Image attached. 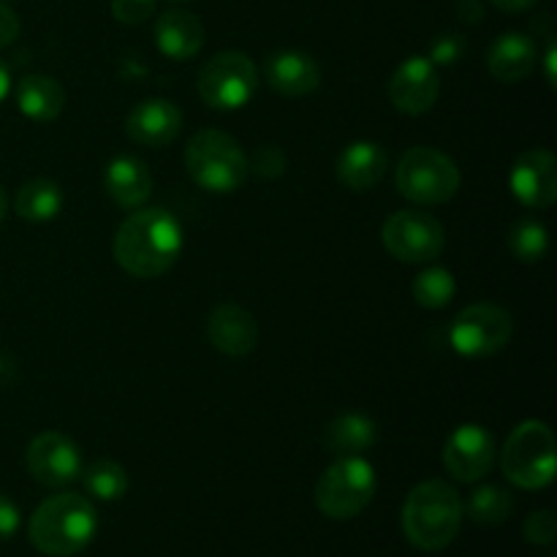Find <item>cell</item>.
Returning a JSON list of instances; mask_svg holds the SVG:
<instances>
[{"mask_svg": "<svg viewBox=\"0 0 557 557\" xmlns=\"http://www.w3.org/2000/svg\"><path fill=\"white\" fill-rule=\"evenodd\" d=\"M185 245L183 226L177 218L161 207L136 210L120 223L114 234V261L134 277L163 275L180 259Z\"/></svg>", "mask_w": 557, "mask_h": 557, "instance_id": "1", "label": "cell"}, {"mask_svg": "<svg viewBox=\"0 0 557 557\" xmlns=\"http://www.w3.org/2000/svg\"><path fill=\"white\" fill-rule=\"evenodd\" d=\"M98 533V511L87 495L58 493L30 517L27 539L47 557H71L90 547Z\"/></svg>", "mask_w": 557, "mask_h": 557, "instance_id": "2", "label": "cell"}, {"mask_svg": "<svg viewBox=\"0 0 557 557\" xmlns=\"http://www.w3.org/2000/svg\"><path fill=\"white\" fill-rule=\"evenodd\" d=\"M460 493L444 479L417 484L403 504V533L422 553H441L462 528Z\"/></svg>", "mask_w": 557, "mask_h": 557, "instance_id": "3", "label": "cell"}, {"mask_svg": "<svg viewBox=\"0 0 557 557\" xmlns=\"http://www.w3.org/2000/svg\"><path fill=\"white\" fill-rule=\"evenodd\" d=\"M185 169L199 188L210 194H234L250 174V161L239 141L226 131L205 128L185 147Z\"/></svg>", "mask_w": 557, "mask_h": 557, "instance_id": "4", "label": "cell"}, {"mask_svg": "<svg viewBox=\"0 0 557 557\" xmlns=\"http://www.w3.org/2000/svg\"><path fill=\"white\" fill-rule=\"evenodd\" d=\"M504 476L520 490H544L557 471L555 433L547 422L528 419L517 424L500 451Z\"/></svg>", "mask_w": 557, "mask_h": 557, "instance_id": "5", "label": "cell"}, {"mask_svg": "<svg viewBox=\"0 0 557 557\" xmlns=\"http://www.w3.org/2000/svg\"><path fill=\"white\" fill-rule=\"evenodd\" d=\"M379 476L362 455L337 457L315 482V506L330 520H354L373 500Z\"/></svg>", "mask_w": 557, "mask_h": 557, "instance_id": "6", "label": "cell"}, {"mask_svg": "<svg viewBox=\"0 0 557 557\" xmlns=\"http://www.w3.org/2000/svg\"><path fill=\"white\" fill-rule=\"evenodd\" d=\"M460 169L435 147H411L400 156L395 185L413 205H444L460 190Z\"/></svg>", "mask_w": 557, "mask_h": 557, "instance_id": "7", "label": "cell"}, {"mask_svg": "<svg viewBox=\"0 0 557 557\" xmlns=\"http://www.w3.org/2000/svg\"><path fill=\"white\" fill-rule=\"evenodd\" d=\"M511 335H515V319L509 310L493 302L468 305L449 326L451 348L466 359H487L504 351Z\"/></svg>", "mask_w": 557, "mask_h": 557, "instance_id": "8", "label": "cell"}, {"mask_svg": "<svg viewBox=\"0 0 557 557\" xmlns=\"http://www.w3.org/2000/svg\"><path fill=\"white\" fill-rule=\"evenodd\" d=\"M259 74L245 52H218L199 71V96L218 112H234L248 107L256 96Z\"/></svg>", "mask_w": 557, "mask_h": 557, "instance_id": "9", "label": "cell"}, {"mask_svg": "<svg viewBox=\"0 0 557 557\" xmlns=\"http://www.w3.org/2000/svg\"><path fill=\"white\" fill-rule=\"evenodd\" d=\"M381 243L403 264H430L444 253L446 232L424 210H397L381 226Z\"/></svg>", "mask_w": 557, "mask_h": 557, "instance_id": "10", "label": "cell"}, {"mask_svg": "<svg viewBox=\"0 0 557 557\" xmlns=\"http://www.w3.org/2000/svg\"><path fill=\"white\" fill-rule=\"evenodd\" d=\"M495 435L482 424H460L444 444V468L462 484H476L495 466Z\"/></svg>", "mask_w": 557, "mask_h": 557, "instance_id": "11", "label": "cell"}, {"mask_svg": "<svg viewBox=\"0 0 557 557\" xmlns=\"http://www.w3.org/2000/svg\"><path fill=\"white\" fill-rule=\"evenodd\" d=\"M25 460L30 476L49 490L69 487L82 473L79 446L69 435L58 433V430H47V433L36 435L27 446Z\"/></svg>", "mask_w": 557, "mask_h": 557, "instance_id": "12", "label": "cell"}, {"mask_svg": "<svg viewBox=\"0 0 557 557\" xmlns=\"http://www.w3.org/2000/svg\"><path fill=\"white\" fill-rule=\"evenodd\" d=\"M509 188L528 210H549L557 199V158L549 150H525L509 172Z\"/></svg>", "mask_w": 557, "mask_h": 557, "instance_id": "13", "label": "cell"}, {"mask_svg": "<svg viewBox=\"0 0 557 557\" xmlns=\"http://www.w3.org/2000/svg\"><path fill=\"white\" fill-rule=\"evenodd\" d=\"M438 69L424 54H413V58L403 60L389 79L392 107L403 114H411V117L430 112L438 101Z\"/></svg>", "mask_w": 557, "mask_h": 557, "instance_id": "14", "label": "cell"}, {"mask_svg": "<svg viewBox=\"0 0 557 557\" xmlns=\"http://www.w3.org/2000/svg\"><path fill=\"white\" fill-rule=\"evenodd\" d=\"M207 341L226 357H248L259 346V324L253 313L234 302H221L207 315Z\"/></svg>", "mask_w": 557, "mask_h": 557, "instance_id": "15", "label": "cell"}, {"mask_svg": "<svg viewBox=\"0 0 557 557\" xmlns=\"http://www.w3.org/2000/svg\"><path fill=\"white\" fill-rule=\"evenodd\" d=\"M180 131H183V112L177 103L166 101V98H147V101L136 103L125 120L128 139L141 147H152V150L172 145Z\"/></svg>", "mask_w": 557, "mask_h": 557, "instance_id": "16", "label": "cell"}, {"mask_svg": "<svg viewBox=\"0 0 557 557\" xmlns=\"http://www.w3.org/2000/svg\"><path fill=\"white\" fill-rule=\"evenodd\" d=\"M386 169H389L386 150L379 141L368 139L351 141L348 147H343L335 163V174L341 180V185H346L354 194H364V190L375 188L384 180Z\"/></svg>", "mask_w": 557, "mask_h": 557, "instance_id": "17", "label": "cell"}, {"mask_svg": "<svg viewBox=\"0 0 557 557\" xmlns=\"http://www.w3.org/2000/svg\"><path fill=\"white\" fill-rule=\"evenodd\" d=\"M264 74L272 90L286 98L310 96L321 85L319 63L308 52H299V49H281V52L270 54Z\"/></svg>", "mask_w": 557, "mask_h": 557, "instance_id": "18", "label": "cell"}, {"mask_svg": "<svg viewBox=\"0 0 557 557\" xmlns=\"http://www.w3.org/2000/svg\"><path fill=\"white\" fill-rule=\"evenodd\" d=\"M103 190L109 199L125 210H136L152 194V174L147 163L136 156H117L103 169Z\"/></svg>", "mask_w": 557, "mask_h": 557, "instance_id": "19", "label": "cell"}, {"mask_svg": "<svg viewBox=\"0 0 557 557\" xmlns=\"http://www.w3.org/2000/svg\"><path fill=\"white\" fill-rule=\"evenodd\" d=\"M539 49L531 36L525 33H504L493 41L487 49V69L504 85H515V82L528 79L536 69Z\"/></svg>", "mask_w": 557, "mask_h": 557, "instance_id": "20", "label": "cell"}, {"mask_svg": "<svg viewBox=\"0 0 557 557\" xmlns=\"http://www.w3.org/2000/svg\"><path fill=\"white\" fill-rule=\"evenodd\" d=\"M156 44L161 49V54L183 63V60L196 58L201 52V47H205V25L190 11L172 9L158 16Z\"/></svg>", "mask_w": 557, "mask_h": 557, "instance_id": "21", "label": "cell"}, {"mask_svg": "<svg viewBox=\"0 0 557 557\" xmlns=\"http://www.w3.org/2000/svg\"><path fill=\"white\" fill-rule=\"evenodd\" d=\"M16 107L33 123H52L65 109V90L47 74H30L16 85Z\"/></svg>", "mask_w": 557, "mask_h": 557, "instance_id": "22", "label": "cell"}, {"mask_svg": "<svg viewBox=\"0 0 557 557\" xmlns=\"http://www.w3.org/2000/svg\"><path fill=\"white\" fill-rule=\"evenodd\" d=\"M379 438L375 422L364 413H341L324 430V446L335 457L364 455Z\"/></svg>", "mask_w": 557, "mask_h": 557, "instance_id": "23", "label": "cell"}, {"mask_svg": "<svg viewBox=\"0 0 557 557\" xmlns=\"http://www.w3.org/2000/svg\"><path fill=\"white\" fill-rule=\"evenodd\" d=\"M14 210L22 221L30 223H47L54 221L63 210V188L54 180L36 177L27 180L20 190H16Z\"/></svg>", "mask_w": 557, "mask_h": 557, "instance_id": "24", "label": "cell"}, {"mask_svg": "<svg viewBox=\"0 0 557 557\" xmlns=\"http://www.w3.org/2000/svg\"><path fill=\"white\" fill-rule=\"evenodd\" d=\"M462 511L476 525H504L515 511V498H511L509 490L498 487V484H482V487L473 490Z\"/></svg>", "mask_w": 557, "mask_h": 557, "instance_id": "25", "label": "cell"}, {"mask_svg": "<svg viewBox=\"0 0 557 557\" xmlns=\"http://www.w3.org/2000/svg\"><path fill=\"white\" fill-rule=\"evenodd\" d=\"M79 476L82 484H85V493L90 495V498L103 500V504L120 500L128 493V473H125L123 466H117V462L112 460L92 462V466H87Z\"/></svg>", "mask_w": 557, "mask_h": 557, "instance_id": "26", "label": "cell"}, {"mask_svg": "<svg viewBox=\"0 0 557 557\" xmlns=\"http://www.w3.org/2000/svg\"><path fill=\"white\" fill-rule=\"evenodd\" d=\"M509 250L522 264H539L549 250V234L539 218H520L509 228Z\"/></svg>", "mask_w": 557, "mask_h": 557, "instance_id": "27", "label": "cell"}, {"mask_svg": "<svg viewBox=\"0 0 557 557\" xmlns=\"http://www.w3.org/2000/svg\"><path fill=\"white\" fill-rule=\"evenodd\" d=\"M411 294L413 299H417L419 308L441 310L455 299L457 281L449 270H444V267H428V270H422L413 277Z\"/></svg>", "mask_w": 557, "mask_h": 557, "instance_id": "28", "label": "cell"}, {"mask_svg": "<svg viewBox=\"0 0 557 557\" xmlns=\"http://www.w3.org/2000/svg\"><path fill=\"white\" fill-rule=\"evenodd\" d=\"M525 539L536 547H553L557 539V515L553 509L533 511L525 520Z\"/></svg>", "mask_w": 557, "mask_h": 557, "instance_id": "29", "label": "cell"}, {"mask_svg": "<svg viewBox=\"0 0 557 557\" xmlns=\"http://www.w3.org/2000/svg\"><path fill=\"white\" fill-rule=\"evenodd\" d=\"M158 0H112V16L123 25H141L156 14Z\"/></svg>", "mask_w": 557, "mask_h": 557, "instance_id": "30", "label": "cell"}, {"mask_svg": "<svg viewBox=\"0 0 557 557\" xmlns=\"http://www.w3.org/2000/svg\"><path fill=\"white\" fill-rule=\"evenodd\" d=\"M462 52H466V41H462V36H457V33H444V36H438L433 44H430L428 60L433 65H455L457 60L462 58Z\"/></svg>", "mask_w": 557, "mask_h": 557, "instance_id": "31", "label": "cell"}, {"mask_svg": "<svg viewBox=\"0 0 557 557\" xmlns=\"http://www.w3.org/2000/svg\"><path fill=\"white\" fill-rule=\"evenodd\" d=\"M253 169L261 177H281L283 169H286V158H283L281 147L264 145L253 158Z\"/></svg>", "mask_w": 557, "mask_h": 557, "instance_id": "32", "label": "cell"}, {"mask_svg": "<svg viewBox=\"0 0 557 557\" xmlns=\"http://www.w3.org/2000/svg\"><path fill=\"white\" fill-rule=\"evenodd\" d=\"M20 509H16L14 500H9L5 495H0V542H9L16 531H20Z\"/></svg>", "mask_w": 557, "mask_h": 557, "instance_id": "33", "label": "cell"}, {"mask_svg": "<svg viewBox=\"0 0 557 557\" xmlns=\"http://www.w3.org/2000/svg\"><path fill=\"white\" fill-rule=\"evenodd\" d=\"M16 38H20V20H16L14 11L0 0V49L11 47Z\"/></svg>", "mask_w": 557, "mask_h": 557, "instance_id": "34", "label": "cell"}, {"mask_svg": "<svg viewBox=\"0 0 557 557\" xmlns=\"http://www.w3.org/2000/svg\"><path fill=\"white\" fill-rule=\"evenodd\" d=\"M539 0H493L495 9L506 11V14H517V11H528L531 5H536Z\"/></svg>", "mask_w": 557, "mask_h": 557, "instance_id": "35", "label": "cell"}, {"mask_svg": "<svg viewBox=\"0 0 557 557\" xmlns=\"http://www.w3.org/2000/svg\"><path fill=\"white\" fill-rule=\"evenodd\" d=\"M460 16L466 22H479L484 16L482 5H479V0H462L460 3Z\"/></svg>", "mask_w": 557, "mask_h": 557, "instance_id": "36", "label": "cell"}, {"mask_svg": "<svg viewBox=\"0 0 557 557\" xmlns=\"http://www.w3.org/2000/svg\"><path fill=\"white\" fill-rule=\"evenodd\" d=\"M555 60H557V49H555V44H549L547 54H544V69H547L549 87H555Z\"/></svg>", "mask_w": 557, "mask_h": 557, "instance_id": "37", "label": "cell"}, {"mask_svg": "<svg viewBox=\"0 0 557 557\" xmlns=\"http://www.w3.org/2000/svg\"><path fill=\"white\" fill-rule=\"evenodd\" d=\"M9 92H11V71H9V65L0 60V103L5 101V96H9Z\"/></svg>", "mask_w": 557, "mask_h": 557, "instance_id": "38", "label": "cell"}, {"mask_svg": "<svg viewBox=\"0 0 557 557\" xmlns=\"http://www.w3.org/2000/svg\"><path fill=\"white\" fill-rule=\"evenodd\" d=\"M5 212H9V196H5L3 185H0V223H3Z\"/></svg>", "mask_w": 557, "mask_h": 557, "instance_id": "39", "label": "cell"}]
</instances>
